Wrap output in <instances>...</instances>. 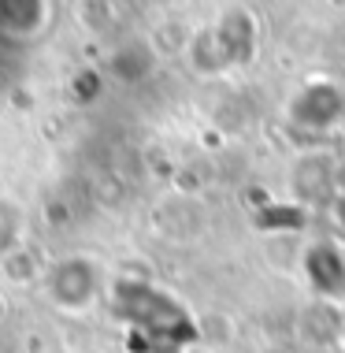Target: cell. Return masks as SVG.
<instances>
[{"instance_id": "1", "label": "cell", "mask_w": 345, "mask_h": 353, "mask_svg": "<svg viewBox=\"0 0 345 353\" xmlns=\"http://www.w3.org/2000/svg\"><path fill=\"white\" fill-rule=\"evenodd\" d=\"M345 116V93L327 79L309 82L290 101V123L301 130H334Z\"/></svg>"}, {"instance_id": "2", "label": "cell", "mask_w": 345, "mask_h": 353, "mask_svg": "<svg viewBox=\"0 0 345 353\" xmlns=\"http://www.w3.org/2000/svg\"><path fill=\"white\" fill-rule=\"evenodd\" d=\"M304 275L320 298L345 301V250L334 242H315L304 253Z\"/></svg>"}, {"instance_id": "3", "label": "cell", "mask_w": 345, "mask_h": 353, "mask_svg": "<svg viewBox=\"0 0 345 353\" xmlns=\"http://www.w3.org/2000/svg\"><path fill=\"white\" fill-rule=\"evenodd\" d=\"M212 34H216V45L223 52L227 68H242V63H249L256 56V19L245 8H230L212 26Z\"/></svg>"}, {"instance_id": "4", "label": "cell", "mask_w": 345, "mask_h": 353, "mask_svg": "<svg viewBox=\"0 0 345 353\" xmlns=\"http://www.w3.org/2000/svg\"><path fill=\"white\" fill-rule=\"evenodd\" d=\"M338 127H342V134H345V116H342V123H338Z\"/></svg>"}]
</instances>
